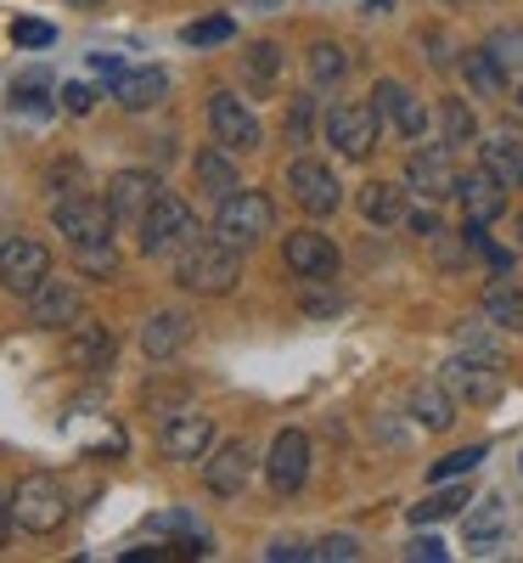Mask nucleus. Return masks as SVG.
<instances>
[{
  "mask_svg": "<svg viewBox=\"0 0 523 563\" xmlns=\"http://www.w3.org/2000/svg\"><path fill=\"white\" fill-rule=\"evenodd\" d=\"M243 276V254L225 249L220 238H198L186 254H175V282L198 299H225Z\"/></svg>",
  "mask_w": 523,
  "mask_h": 563,
  "instance_id": "f257e3e1",
  "label": "nucleus"
},
{
  "mask_svg": "<svg viewBox=\"0 0 523 563\" xmlns=\"http://www.w3.org/2000/svg\"><path fill=\"white\" fill-rule=\"evenodd\" d=\"M270 231H276V203H270L265 192H254V186H236L231 198H220L209 238H220V243L236 249V254H248V249H259V243L270 238Z\"/></svg>",
  "mask_w": 523,
  "mask_h": 563,
  "instance_id": "f03ea898",
  "label": "nucleus"
},
{
  "mask_svg": "<svg viewBox=\"0 0 523 563\" xmlns=\"http://www.w3.org/2000/svg\"><path fill=\"white\" fill-rule=\"evenodd\" d=\"M135 231H141V254L147 260H175V254H186L198 238H203V220L192 214V203L186 198H158L147 214L135 220Z\"/></svg>",
  "mask_w": 523,
  "mask_h": 563,
  "instance_id": "7ed1b4c3",
  "label": "nucleus"
},
{
  "mask_svg": "<svg viewBox=\"0 0 523 563\" xmlns=\"http://www.w3.org/2000/svg\"><path fill=\"white\" fill-rule=\"evenodd\" d=\"M68 512H74V501H68V490H63L57 474H23L18 479V490H12V525L18 530L57 536L68 525Z\"/></svg>",
  "mask_w": 523,
  "mask_h": 563,
  "instance_id": "20e7f679",
  "label": "nucleus"
},
{
  "mask_svg": "<svg viewBox=\"0 0 523 563\" xmlns=\"http://www.w3.org/2000/svg\"><path fill=\"white\" fill-rule=\"evenodd\" d=\"M326 147L338 153L344 164H366L377 153V141H383V124H377L371 102H338V108H326Z\"/></svg>",
  "mask_w": 523,
  "mask_h": 563,
  "instance_id": "39448f33",
  "label": "nucleus"
},
{
  "mask_svg": "<svg viewBox=\"0 0 523 563\" xmlns=\"http://www.w3.org/2000/svg\"><path fill=\"white\" fill-rule=\"evenodd\" d=\"M52 220H57V231H63V243H68V249L113 243V225H119L113 209H108V198H90V192H68V198H57Z\"/></svg>",
  "mask_w": 523,
  "mask_h": 563,
  "instance_id": "423d86ee",
  "label": "nucleus"
},
{
  "mask_svg": "<svg viewBox=\"0 0 523 563\" xmlns=\"http://www.w3.org/2000/svg\"><path fill=\"white\" fill-rule=\"evenodd\" d=\"M371 113H377V124H383L389 135H400V141H422L427 124H434L427 102L416 97L411 85H400V79H377L371 85Z\"/></svg>",
  "mask_w": 523,
  "mask_h": 563,
  "instance_id": "0eeeda50",
  "label": "nucleus"
},
{
  "mask_svg": "<svg viewBox=\"0 0 523 563\" xmlns=\"http://www.w3.org/2000/svg\"><path fill=\"white\" fill-rule=\"evenodd\" d=\"M310 462H315V445L304 429H281L270 440V456H265V479L276 496H299L310 485Z\"/></svg>",
  "mask_w": 523,
  "mask_h": 563,
  "instance_id": "6e6552de",
  "label": "nucleus"
},
{
  "mask_svg": "<svg viewBox=\"0 0 523 563\" xmlns=\"http://www.w3.org/2000/svg\"><path fill=\"white\" fill-rule=\"evenodd\" d=\"M209 130H214V141H220L225 153H254V147H265V130H259L254 108L236 97V90H214V97H209Z\"/></svg>",
  "mask_w": 523,
  "mask_h": 563,
  "instance_id": "1a4fd4ad",
  "label": "nucleus"
},
{
  "mask_svg": "<svg viewBox=\"0 0 523 563\" xmlns=\"http://www.w3.org/2000/svg\"><path fill=\"white\" fill-rule=\"evenodd\" d=\"M214 440H220L214 417H209V411H192V406L169 411L164 429H158V451H164L169 462H198V456L214 451Z\"/></svg>",
  "mask_w": 523,
  "mask_h": 563,
  "instance_id": "9d476101",
  "label": "nucleus"
},
{
  "mask_svg": "<svg viewBox=\"0 0 523 563\" xmlns=\"http://www.w3.org/2000/svg\"><path fill=\"white\" fill-rule=\"evenodd\" d=\"M288 192H293V203L304 209V214H332L344 203V186H338V175H332V164H321V158H293L288 164Z\"/></svg>",
  "mask_w": 523,
  "mask_h": 563,
  "instance_id": "9b49d317",
  "label": "nucleus"
},
{
  "mask_svg": "<svg viewBox=\"0 0 523 563\" xmlns=\"http://www.w3.org/2000/svg\"><path fill=\"white\" fill-rule=\"evenodd\" d=\"M45 276H52V249L45 243H34V238H7L0 243V288L7 294L29 299Z\"/></svg>",
  "mask_w": 523,
  "mask_h": 563,
  "instance_id": "f8f14e48",
  "label": "nucleus"
},
{
  "mask_svg": "<svg viewBox=\"0 0 523 563\" xmlns=\"http://www.w3.org/2000/svg\"><path fill=\"white\" fill-rule=\"evenodd\" d=\"M79 316H85V294H79V282H68V276H45L40 288L29 294V321L40 327V333L74 327Z\"/></svg>",
  "mask_w": 523,
  "mask_h": 563,
  "instance_id": "ddd939ff",
  "label": "nucleus"
},
{
  "mask_svg": "<svg viewBox=\"0 0 523 563\" xmlns=\"http://www.w3.org/2000/svg\"><path fill=\"white\" fill-rule=\"evenodd\" d=\"M456 164H450V147L439 141V147H416L411 164H405V192H416L422 203H445L456 198Z\"/></svg>",
  "mask_w": 523,
  "mask_h": 563,
  "instance_id": "4468645a",
  "label": "nucleus"
},
{
  "mask_svg": "<svg viewBox=\"0 0 523 563\" xmlns=\"http://www.w3.org/2000/svg\"><path fill=\"white\" fill-rule=\"evenodd\" d=\"M248 479H254V445H248V440H225V445H214V451L203 456V485H209V496L231 501V496L248 490Z\"/></svg>",
  "mask_w": 523,
  "mask_h": 563,
  "instance_id": "2eb2a0df",
  "label": "nucleus"
},
{
  "mask_svg": "<svg viewBox=\"0 0 523 563\" xmlns=\"http://www.w3.org/2000/svg\"><path fill=\"white\" fill-rule=\"evenodd\" d=\"M113 355H119V339H113V327H108V321H85V316H79V321L68 327L63 361H68L74 372H108Z\"/></svg>",
  "mask_w": 523,
  "mask_h": 563,
  "instance_id": "dca6fc26",
  "label": "nucleus"
},
{
  "mask_svg": "<svg viewBox=\"0 0 523 563\" xmlns=\"http://www.w3.org/2000/svg\"><path fill=\"white\" fill-rule=\"evenodd\" d=\"M439 378H445V389H450L456 400H467V406H490V400H501L496 361L479 366V355H461V350H456V355L439 366Z\"/></svg>",
  "mask_w": 523,
  "mask_h": 563,
  "instance_id": "f3484780",
  "label": "nucleus"
},
{
  "mask_svg": "<svg viewBox=\"0 0 523 563\" xmlns=\"http://www.w3.org/2000/svg\"><path fill=\"white\" fill-rule=\"evenodd\" d=\"M158 198H164V180H158L153 169H119V175L108 180V209H113L119 225H124V220L135 225Z\"/></svg>",
  "mask_w": 523,
  "mask_h": 563,
  "instance_id": "a211bd4d",
  "label": "nucleus"
},
{
  "mask_svg": "<svg viewBox=\"0 0 523 563\" xmlns=\"http://www.w3.org/2000/svg\"><path fill=\"white\" fill-rule=\"evenodd\" d=\"M281 260H288L293 276H338V243L321 238V231H288Z\"/></svg>",
  "mask_w": 523,
  "mask_h": 563,
  "instance_id": "6ab92c4d",
  "label": "nucleus"
},
{
  "mask_svg": "<svg viewBox=\"0 0 523 563\" xmlns=\"http://www.w3.org/2000/svg\"><path fill=\"white\" fill-rule=\"evenodd\" d=\"M186 344H192V316L186 310H158L141 327V355L147 361H175Z\"/></svg>",
  "mask_w": 523,
  "mask_h": 563,
  "instance_id": "aec40b11",
  "label": "nucleus"
},
{
  "mask_svg": "<svg viewBox=\"0 0 523 563\" xmlns=\"http://www.w3.org/2000/svg\"><path fill=\"white\" fill-rule=\"evenodd\" d=\"M456 203L467 209V225H490V220H501V209H507V186H501L490 169H472V175L456 180Z\"/></svg>",
  "mask_w": 523,
  "mask_h": 563,
  "instance_id": "412c9836",
  "label": "nucleus"
},
{
  "mask_svg": "<svg viewBox=\"0 0 523 563\" xmlns=\"http://www.w3.org/2000/svg\"><path fill=\"white\" fill-rule=\"evenodd\" d=\"M169 97V74L164 68H124L119 79H113V102L124 108V113H147V108H158Z\"/></svg>",
  "mask_w": 523,
  "mask_h": 563,
  "instance_id": "4be33fe9",
  "label": "nucleus"
},
{
  "mask_svg": "<svg viewBox=\"0 0 523 563\" xmlns=\"http://www.w3.org/2000/svg\"><path fill=\"white\" fill-rule=\"evenodd\" d=\"M405 411L422 422V429H450L456 422V395L445 389V378H422V384H411V395H405Z\"/></svg>",
  "mask_w": 523,
  "mask_h": 563,
  "instance_id": "5701e85b",
  "label": "nucleus"
},
{
  "mask_svg": "<svg viewBox=\"0 0 523 563\" xmlns=\"http://www.w3.org/2000/svg\"><path fill=\"white\" fill-rule=\"evenodd\" d=\"M355 203H360V214H366L371 225H405V209H411L400 180H366Z\"/></svg>",
  "mask_w": 523,
  "mask_h": 563,
  "instance_id": "b1692460",
  "label": "nucleus"
},
{
  "mask_svg": "<svg viewBox=\"0 0 523 563\" xmlns=\"http://www.w3.org/2000/svg\"><path fill=\"white\" fill-rule=\"evenodd\" d=\"M479 310H485V321H496V327H501V333H523V288H512L507 276L485 282Z\"/></svg>",
  "mask_w": 523,
  "mask_h": 563,
  "instance_id": "393cba45",
  "label": "nucleus"
},
{
  "mask_svg": "<svg viewBox=\"0 0 523 563\" xmlns=\"http://www.w3.org/2000/svg\"><path fill=\"white\" fill-rule=\"evenodd\" d=\"M479 169H490L501 186H523V141L518 135H490L479 147Z\"/></svg>",
  "mask_w": 523,
  "mask_h": 563,
  "instance_id": "a878e982",
  "label": "nucleus"
},
{
  "mask_svg": "<svg viewBox=\"0 0 523 563\" xmlns=\"http://www.w3.org/2000/svg\"><path fill=\"white\" fill-rule=\"evenodd\" d=\"M192 169H198V186H203L209 198H231L236 186H243V180H236V164H231V153L220 147V141L198 153V164H192Z\"/></svg>",
  "mask_w": 523,
  "mask_h": 563,
  "instance_id": "bb28decb",
  "label": "nucleus"
},
{
  "mask_svg": "<svg viewBox=\"0 0 523 563\" xmlns=\"http://www.w3.org/2000/svg\"><path fill=\"white\" fill-rule=\"evenodd\" d=\"M439 141H445L450 153L479 147V119H472V108H467L461 97H445V102H439Z\"/></svg>",
  "mask_w": 523,
  "mask_h": 563,
  "instance_id": "cd10ccee",
  "label": "nucleus"
},
{
  "mask_svg": "<svg viewBox=\"0 0 523 563\" xmlns=\"http://www.w3.org/2000/svg\"><path fill=\"white\" fill-rule=\"evenodd\" d=\"M304 63H310V79H315V85H344L349 68H355L349 45H338V40H315Z\"/></svg>",
  "mask_w": 523,
  "mask_h": 563,
  "instance_id": "c85d7f7f",
  "label": "nucleus"
},
{
  "mask_svg": "<svg viewBox=\"0 0 523 563\" xmlns=\"http://www.w3.org/2000/svg\"><path fill=\"white\" fill-rule=\"evenodd\" d=\"M467 501H472V496H467L461 485H450V479H445V490H434L427 501H416V507H411V525H416V530H427V525L461 519V512H467Z\"/></svg>",
  "mask_w": 523,
  "mask_h": 563,
  "instance_id": "c756f323",
  "label": "nucleus"
},
{
  "mask_svg": "<svg viewBox=\"0 0 523 563\" xmlns=\"http://www.w3.org/2000/svg\"><path fill=\"white\" fill-rule=\"evenodd\" d=\"M276 74H281V45L276 40H254L243 52V79L254 85V97H265V90L276 85Z\"/></svg>",
  "mask_w": 523,
  "mask_h": 563,
  "instance_id": "7c9ffc66",
  "label": "nucleus"
},
{
  "mask_svg": "<svg viewBox=\"0 0 523 563\" xmlns=\"http://www.w3.org/2000/svg\"><path fill=\"white\" fill-rule=\"evenodd\" d=\"M461 79L472 85V97H501V90H507V68L485 52V45L461 57Z\"/></svg>",
  "mask_w": 523,
  "mask_h": 563,
  "instance_id": "2f4dec72",
  "label": "nucleus"
},
{
  "mask_svg": "<svg viewBox=\"0 0 523 563\" xmlns=\"http://www.w3.org/2000/svg\"><path fill=\"white\" fill-rule=\"evenodd\" d=\"M501 536H507V507H501V496H490L479 512H467V541L479 547V552H490Z\"/></svg>",
  "mask_w": 523,
  "mask_h": 563,
  "instance_id": "473e14b6",
  "label": "nucleus"
},
{
  "mask_svg": "<svg viewBox=\"0 0 523 563\" xmlns=\"http://www.w3.org/2000/svg\"><path fill=\"white\" fill-rule=\"evenodd\" d=\"M485 52L507 68V74H523V29L518 23H507V29H496L490 40H485Z\"/></svg>",
  "mask_w": 523,
  "mask_h": 563,
  "instance_id": "72a5a7b5",
  "label": "nucleus"
},
{
  "mask_svg": "<svg viewBox=\"0 0 523 563\" xmlns=\"http://www.w3.org/2000/svg\"><path fill=\"white\" fill-rule=\"evenodd\" d=\"M485 462V445H461V451H450V456H439L434 467H427V485H445V479H461V474H472V467Z\"/></svg>",
  "mask_w": 523,
  "mask_h": 563,
  "instance_id": "f704fd0d",
  "label": "nucleus"
},
{
  "mask_svg": "<svg viewBox=\"0 0 523 563\" xmlns=\"http://www.w3.org/2000/svg\"><path fill=\"white\" fill-rule=\"evenodd\" d=\"M74 265H79V276L113 282V276H119V249H113V243H97V249H74Z\"/></svg>",
  "mask_w": 523,
  "mask_h": 563,
  "instance_id": "c9c22d12",
  "label": "nucleus"
},
{
  "mask_svg": "<svg viewBox=\"0 0 523 563\" xmlns=\"http://www.w3.org/2000/svg\"><path fill=\"white\" fill-rule=\"evenodd\" d=\"M467 249L479 254V260H485L496 276H512V254H507V249L490 238V225H467Z\"/></svg>",
  "mask_w": 523,
  "mask_h": 563,
  "instance_id": "e433bc0d",
  "label": "nucleus"
},
{
  "mask_svg": "<svg viewBox=\"0 0 523 563\" xmlns=\"http://www.w3.org/2000/svg\"><path fill=\"white\" fill-rule=\"evenodd\" d=\"M310 130H315V97H293L288 102V119H281V135H288L293 147H304Z\"/></svg>",
  "mask_w": 523,
  "mask_h": 563,
  "instance_id": "4c0bfd02",
  "label": "nucleus"
},
{
  "mask_svg": "<svg viewBox=\"0 0 523 563\" xmlns=\"http://www.w3.org/2000/svg\"><path fill=\"white\" fill-rule=\"evenodd\" d=\"M231 34H236V23H231V18H203V23H186V29H180V40H186V45H225Z\"/></svg>",
  "mask_w": 523,
  "mask_h": 563,
  "instance_id": "58836bf2",
  "label": "nucleus"
},
{
  "mask_svg": "<svg viewBox=\"0 0 523 563\" xmlns=\"http://www.w3.org/2000/svg\"><path fill=\"white\" fill-rule=\"evenodd\" d=\"M310 558H315V563H355V558H360V541H355L349 530H344V536H326V541L310 547Z\"/></svg>",
  "mask_w": 523,
  "mask_h": 563,
  "instance_id": "ea45409f",
  "label": "nucleus"
},
{
  "mask_svg": "<svg viewBox=\"0 0 523 563\" xmlns=\"http://www.w3.org/2000/svg\"><path fill=\"white\" fill-rule=\"evenodd\" d=\"M456 350H461V355H479V361H496V366H501V344L485 333V327H461Z\"/></svg>",
  "mask_w": 523,
  "mask_h": 563,
  "instance_id": "a19ab883",
  "label": "nucleus"
},
{
  "mask_svg": "<svg viewBox=\"0 0 523 563\" xmlns=\"http://www.w3.org/2000/svg\"><path fill=\"white\" fill-rule=\"evenodd\" d=\"M12 40H18V45H52L57 29L40 23V18H18V23H12Z\"/></svg>",
  "mask_w": 523,
  "mask_h": 563,
  "instance_id": "79ce46f5",
  "label": "nucleus"
},
{
  "mask_svg": "<svg viewBox=\"0 0 523 563\" xmlns=\"http://www.w3.org/2000/svg\"><path fill=\"white\" fill-rule=\"evenodd\" d=\"M405 225L416 231V238H439V203H422V209H405Z\"/></svg>",
  "mask_w": 523,
  "mask_h": 563,
  "instance_id": "37998d69",
  "label": "nucleus"
},
{
  "mask_svg": "<svg viewBox=\"0 0 523 563\" xmlns=\"http://www.w3.org/2000/svg\"><path fill=\"white\" fill-rule=\"evenodd\" d=\"M12 102L23 108V113H45V79L34 74V79H23L18 90H12Z\"/></svg>",
  "mask_w": 523,
  "mask_h": 563,
  "instance_id": "c03bdc74",
  "label": "nucleus"
},
{
  "mask_svg": "<svg viewBox=\"0 0 523 563\" xmlns=\"http://www.w3.org/2000/svg\"><path fill=\"white\" fill-rule=\"evenodd\" d=\"M405 558L411 563H445V541L439 536H416V541H405Z\"/></svg>",
  "mask_w": 523,
  "mask_h": 563,
  "instance_id": "a18cd8bd",
  "label": "nucleus"
},
{
  "mask_svg": "<svg viewBox=\"0 0 523 563\" xmlns=\"http://www.w3.org/2000/svg\"><path fill=\"white\" fill-rule=\"evenodd\" d=\"M265 558H270V563H293V558L304 563V558H310V541H293V536H281V541H270V547H265Z\"/></svg>",
  "mask_w": 523,
  "mask_h": 563,
  "instance_id": "49530a36",
  "label": "nucleus"
},
{
  "mask_svg": "<svg viewBox=\"0 0 523 563\" xmlns=\"http://www.w3.org/2000/svg\"><path fill=\"white\" fill-rule=\"evenodd\" d=\"M63 108H68V113H90V108H97V90L79 85V79H74V85H63Z\"/></svg>",
  "mask_w": 523,
  "mask_h": 563,
  "instance_id": "de8ad7c7",
  "label": "nucleus"
},
{
  "mask_svg": "<svg viewBox=\"0 0 523 563\" xmlns=\"http://www.w3.org/2000/svg\"><path fill=\"white\" fill-rule=\"evenodd\" d=\"M422 45H427V63H439V68L450 63V52H445V40H439V34H422Z\"/></svg>",
  "mask_w": 523,
  "mask_h": 563,
  "instance_id": "09e8293b",
  "label": "nucleus"
},
{
  "mask_svg": "<svg viewBox=\"0 0 523 563\" xmlns=\"http://www.w3.org/2000/svg\"><path fill=\"white\" fill-rule=\"evenodd\" d=\"M90 68L108 74V79H119V74H124V63H119V57H90Z\"/></svg>",
  "mask_w": 523,
  "mask_h": 563,
  "instance_id": "8fccbe9b",
  "label": "nucleus"
},
{
  "mask_svg": "<svg viewBox=\"0 0 523 563\" xmlns=\"http://www.w3.org/2000/svg\"><path fill=\"white\" fill-rule=\"evenodd\" d=\"M7 536H12V496H0V547H7Z\"/></svg>",
  "mask_w": 523,
  "mask_h": 563,
  "instance_id": "3c124183",
  "label": "nucleus"
},
{
  "mask_svg": "<svg viewBox=\"0 0 523 563\" xmlns=\"http://www.w3.org/2000/svg\"><path fill=\"white\" fill-rule=\"evenodd\" d=\"M248 7H254V12H281L288 0H248Z\"/></svg>",
  "mask_w": 523,
  "mask_h": 563,
  "instance_id": "603ef678",
  "label": "nucleus"
},
{
  "mask_svg": "<svg viewBox=\"0 0 523 563\" xmlns=\"http://www.w3.org/2000/svg\"><path fill=\"white\" fill-rule=\"evenodd\" d=\"M63 7H79V12H90V7H102V0H63Z\"/></svg>",
  "mask_w": 523,
  "mask_h": 563,
  "instance_id": "864d4df0",
  "label": "nucleus"
},
{
  "mask_svg": "<svg viewBox=\"0 0 523 563\" xmlns=\"http://www.w3.org/2000/svg\"><path fill=\"white\" fill-rule=\"evenodd\" d=\"M394 7V0H366V12H389Z\"/></svg>",
  "mask_w": 523,
  "mask_h": 563,
  "instance_id": "5fc2aeb1",
  "label": "nucleus"
},
{
  "mask_svg": "<svg viewBox=\"0 0 523 563\" xmlns=\"http://www.w3.org/2000/svg\"><path fill=\"white\" fill-rule=\"evenodd\" d=\"M518 243H523V209H518Z\"/></svg>",
  "mask_w": 523,
  "mask_h": 563,
  "instance_id": "6e6d98bb",
  "label": "nucleus"
},
{
  "mask_svg": "<svg viewBox=\"0 0 523 563\" xmlns=\"http://www.w3.org/2000/svg\"><path fill=\"white\" fill-rule=\"evenodd\" d=\"M518 108H523V85H518Z\"/></svg>",
  "mask_w": 523,
  "mask_h": 563,
  "instance_id": "4d7b16f0",
  "label": "nucleus"
},
{
  "mask_svg": "<svg viewBox=\"0 0 523 563\" xmlns=\"http://www.w3.org/2000/svg\"><path fill=\"white\" fill-rule=\"evenodd\" d=\"M439 7H456V0H439Z\"/></svg>",
  "mask_w": 523,
  "mask_h": 563,
  "instance_id": "13d9d810",
  "label": "nucleus"
}]
</instances>
